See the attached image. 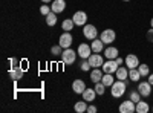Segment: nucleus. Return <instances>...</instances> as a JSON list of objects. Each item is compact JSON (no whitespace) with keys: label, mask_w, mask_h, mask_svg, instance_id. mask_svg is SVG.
Here are the masks:
<instances>
[{"label":"nucleus","mask_w":153,"mask_h":113,"mask_svg":"<svg viewBox=\"0 0 153 113\" xmlns=\"http://www.w3.org/2000/svg\"><path fill=\"white\" fill-rule=\"evenodd\" d=\"M126 89H127L126 81L118 80V81H115V83L110 86V93H112L113 98H120V96H123V95L126 93Z\"/></svg>","instance_id":"f257e3e1"},{"label":"nucleus","mask_w":153,"mask_h":113,"mask_svg":"<svg viewBox=\"0 0 153 113\" xmlns=\"http://www.w3.org/2000/svg\"><path fill=\"white\" fill-rule=\"evenodd\" d=\"M100 38H101V41H103L104 44H112L115 41V38H117V34H115L113 29H104L103 32L100 34Z\"/></svg>","instance_id":"f03ea898"},{"label":"nucleus","mask_w":153,"mask_h":113,"mask_svg":"<svg viewBox=\"0 0 153 113\" xmlns=\"http://www.w3.org/2000/svg\"><path fill=\"white\" fill-rule=\"evenodd\" d=\"M83 35L87 40H95L98 37V29L94 26V24H84L83 26Z\"/></svg>","instance_id":"7ed1b4c3"},{"label":"nucleus","mask_w":153,"mask_h":113,"mask_svg":"<svg viewBox=\"0 0 153 113\" xmlns=\"http://www.w3.org/2000/svg\"><path fill=\"white\" fill-rule=\"evenodd\" d=\"M76 54L75 51H72L71 47H68V49H65V51H63V54H61V60H63V63H65V64H72V63L76 60Z\"/></svg>","instance_id":"20e7f679"},{"label":"nucleus","mask_w":153,"mask_h":113,"mask_svg":"<svg viewBox=\"0 0 153 113\" xmlns=\"http://www.w3.org/2000/svg\"><path fill=\"white\" fill-rule=\"evenodd\" d=\"M87 61H89V64L92 66V69H94V67H103V64H104L103 55H101V54H97V52H94L91 57H89Z\"/></svg>","instance_id":"39448f33"},{"label":"nucleus","mask_w":153,"mask_h":113,"mask_svg":"<svg viewBox=\"0 0 153 113\" xmlns=\"http://www.w3.org/2000/svg\"><path fill=\"white\" fill-rule=\"evenodd\" d=\"M72 20L76 26H84V24H87V14L84 11H76L72 17Z\"/></svg>","instance_id":"423d86ee"},{"label":"nucleus","mask_w":153,"mask_h":113,"mask_svg":"<svg viewBox=\"0 0 153 113\" xmlns=\"http://www.w3.org/2000/svg\"><path fill=\"white\" fill-rule=\"evenodd\" d=\"M136 112V104L132 99H127V101L120 104V113H133Z\"/></svg>","instance_id":"0eeeda50"},{"label":"nucleus","mask_w":153,"mask_h":113,"mask_svg":"<svg viewBox=\"0 0 153 113\" xmlns=\"http://www.w3.org/2000/svg\"><path fill=\"white\" fill-rule=\"evenodd\" d=\"M72 41H74V38H72L71 32H66V31H65V32L60 35V41H58V44H60L63 49H68V47H71Z\"/></svg>","instance_id":"6e6552de"},{"label":"nucleus","mask_w":153,"mask_h":113,"mask_svg":"<svg viewBox=\"0 0 153 113\" xmlns=\"http://www.w3.org/2000/svg\"><path fill=\"white\" fill-rule=\"evenodd\" d=\"M76 54H78L83 60H87L89 57L92 55V47L89 46V44H86V43H81V44L78 46V51H76Z\"/></svg>","instance_id":"1a4fd4ad"},{"label":"nucleus","mask_w":153,"mask_h":113,"mask_svg":"<svg viewBox=\"0 0 153 113\" xmlns=\"http://www.w3.org/2000/svg\"><path fill=\"white\" fill-rule=\"evenodd\" d=\"M138 92L141 93V96H144V98L150 96V93H152V84H150L149 81L139 83V84H138Z\"/></svg>","instance_id":"9d476101"},{"label":"nucleus","mask_w":153,"mask_h":113,"mask_svg":"<svg viewBox=\"0 0 153 113\" xmlns=\"http://www.w3.org/2000/svg\"><path fill=\"white\" fill-rule=\"evenodd\" d=\"M124 63H126V66L129 67V69H136V67L139 66V60H138V57L133 55V54L127 55V57L124 58Z\"/></svg>","instance_id":"9b49d317"},{"label":"nucleus","mask_w":153,"mask_h":113,"mask_svg":"<svg viewBox=\"0 0 153 113\" xmlns=\"http://www.w3.org/2000/svg\"><path fill=\"white\" fill-rule=\"evenodd\" d=\"M118 69V64L115 60H107L104 64H103V72L104 73H115Z\"/></svg>","instance_id":"f8f14e48"},{"label":"nucleus","mask_w":153,"mask_h":113,"mask_svg":"<svg viewBox=\"0 0 153 113\" xmlns=\"http://www.w3.org/2000/svg\"><path fill=\"white\" fill-rule=\"evenodd\" d=\"M87 89L86 87V83L83 81V80H75L74 83H72V90L75 92V93H78V95H83V92Z\"/></svg>","instance_id":"ddd939ff"},{"label":"nucleus","mask_w":153,"mask_h":113,"mask_svg":"<svg viewBox=\"0 0 153 113\" xmlns=\"http://www.w3.org/2000/svg\"><path fill=\"white\" fill-rule=\"evenodd\" d=\"M104 57L107 60H115L117 57H120V52H118V49L115 47V46H107L104 49Z\"/></svg>","instance_id":"4468645a"},{"label":"nucleus","mask_w":153,"mask_h":113,"mask_svg":"<svg viewBox=\"0 0 153 113\" xmlns=\"http://www.w3.org/2000/svg\"><path fill=\"white\" fill-rule=\"evenodd\" d=\"M23 75H25V72H23L22 67H11V70H9V78H12L14 81L22 80Z\"/></svg>","instance_id":"2eb2a0df"},{"label":"nucleus","mask_w":153,"mask_h":113,"mask_svg":"<svg viewBox=\"0 0 153 113\" xmlns=\"http://www.w3.org/2000/svg\"><path fill=\"white\" fill-rule=\"evenodd\" d=\"M51 8H52V11L55 12V14H60V12L65 11L66 2H65V0H54L52 5H51Z\"/></svg>","instance_id":"dca6fc26"},{"label":"nucleus","mask_w":153,"mask_h":113,"mask_svg":"<svg viewBox=\"0 0 153 113\" xmlns=\"http://www.w3.org/2000/svg\"><path fill=\"white\" fill-rule=\"evenodd\" d=\"M115 75H117V78L121 80V81H126L127 78H129V67H124V66H120L117 69V72H115Z\"/></svg>","instance_id":"f3484780"},{"label":"nucleus","mask_w":153,"mask_h":113,"mask_svg":"<svg viewBox=\"0 0 153 113\" xmlns=\"http://www.w3.org/2000/svg\"><path fill=\"white\" fill-rule=\"evenodd\" d=\"M91 47H92V52L100 54V52H103V51H104V43L101 41V38H95V40H92Z\"/></svg>","instance_id":"a211bd4d"},{"label":"nucleus","mask_w":153,"mask_h":113,"mask_svg":"<svg viewBox=\"0 0 153 113\" xmlns=\"http://www.w3.org/2000/svg\"><path fill=\"white\" fill-rule=\"evenodd\" d=\"M97 95L98 93L95 92V89H86L83 92V99H84V101H87V103H92V101H95V96Z\"/></svg>","instance_id":"6ab92c4d"},{"label":"nucleus","mask_w":153,"mask_h":113,"mask_svg":"<svg viewBox=\"0 0 153 113\" xmlns=\"http://www.w3.org/2000/svg\"><path fill=\"white\" fill-rule=\"evenodd\" d=\"M103 72H101V69L100 67H94V70L91 72V81L92 83H100L101 81V78H103Z\"/></svg>","instance_id":"aec40b11"},{"label":"nucleus","mask_w":153,"mask_h":113,"mask_svg":"<svg viewBox=\"0 0 153 113\" xmlns=\"http://www.w3.org/2000/svg\"><path fill=\"white\" fill-rule=\"evenodd\" d=\"M74 26H75V23H74L72 18H66V20H63V23H61V29L66 31V32H71L74 29Z\"/></svg>","instance_id":"412c9836"},{"label":"nucleus","mask_w":153,"mask_h":113,"mask_svg":"<svg viewBox=\"0 0 153 113\" xmlns=\"http://www.w3.org/2000/svg\"><path fill=\"white\" fill-rule=\"evenodd\" d=\"M139 78H143V77H141V73H139L138 67L136 69H129V80L130 81L136 83V81H139Z\"/></svg>","instance_id":"4be33fe9"},{"label":"nucleus","mask_w":153,"mask_h":113,"mask_svg":"<svg viewBox=\"0 0 153 113\" xmlns=\"http://www.w3.org/2000/svg\"><path fill=\"white\" fill-rule=\"evenodd\" d=\"M101 83H103L106 87H110V86L115 83L113 75H112V73H104V75H103V78H101Z\"/></svg>","instance_id":"5701e85b"},{"label":"nucleus","mask_w":153,"mask_h":113,"mask_svg":"<svg viewBox=\"0 0 153 113\" xmlns=\"http://www.w3.org/2000/svg\"><path fill=\"white\" fill-rule=\"evenodd\" d=\"M75 112L76 113H84V112H87V101H78V103H75Z\"/></svg>","instance_id":"b1692460"},{"label":"nucleus","mask_w":153,"mask_h":113,"mask_svg":"<svg viewBox=\"0 0 153 113\" xmlns=\"http://www.w3.org/2000/svg\"><path fill=\"white\" fill-rule=\"evenodd\" d=\"M150 110V107H149V104L147 103H144L143 99L139 103H136V113H147Z\"/></svg>","instance_id":"393cba45"},{"label":"nucleus","mask_w":153,"mask_h":113,"mask_svg":"<svg viewBox=\"0 0 153 113\" xmlns=\"http://www.w3.org/2000/svg\"><path fill=\"white\" fill-rule=\"evenodd\" d=\"M55 23H57V14L52 11V12H49V14L46 16V24L48 26H54Z\"/></svg>","instance_id":"a878e982"},{"label":"nucleus","mask_w":153,"mask_h":113,"mask_svg":"<svg viewBox=\"0 0 153 113\" xmlns=\"http://www.w3.org/2000/svg\"><path fill=\"white\" fill-rule=\"evenodd\" d=\"M138 70H139V73H141V77H144V78H147L149 75H150V67L146 64V63H144V64H139L138 66Z\"/></svg>","instance_id":"bb28decb"},{"label":"nucleus","mask_w":153,"mask_h":113,"mask_svg":"<svg viewBox=\"0 0 153 113\" xmlns=\"http://www.w3.org/2000/svg\"><path fill=\"white\" fill-rule=\"evenodd\" d=\"M106 89H107V87L101 83V81H100V83H95V92H97L98 95H104Z\"/></svg>","instance_id":"cd10ccee"},{"label":"nucleus","mask_w":153,"mask_h":113,"mask_svg":"<svg viewBox=\"0 0 153 113\" xmlns=\"http://www.w3.org/2000/svg\"><path fill=\"white\" fill-rule=\"evenodd\" d=\"M129 99H132V101L136 104V103L141 101V93H139L138 90H132V92H130V98H129Z\"/></svg>","instance_id":"c85d7f7f"},{"label":"nucleus","mask_w":153,"mask_h":113,"mask_svg":"<svg viewBox=\"0 0 153 113\" xmlns=\"http://www.w3.org/2000/svg\"><path fill=\"white\" fill-rule=\"evenodd\" d=\"M40 12H42V16H48L49 14V12H52V8H51V6H48V3L46 5H42V8H40Z\"/></svg>","instance_id":"c756f323"},{"label":"nucleus","mask_w":153,"mask_h":113,"mask_svg":"<svg viewBox=\"0 0 153 113\" xmlns=\"http://www.w3.org/2000/svg\"><path fill=\"white\" fill-rule=\"evenodd\" d=\"M61 46L58 44V46H52V47H51V54H52V55H61L63 54V51H61Z\"/></svg>","instance_id":"7c9ffc66"},{"label":"nucleus","mask_w":153,"mask_h":113,"mask_svg":"<svg viewBox=\"0 0 153 113\" xmlns=\"http://www.w3.org/2000/svg\"><path fill=\"white\" fill-rule=\"evenodd\" d=\"M91 69H92V66L89 64V61H87V60L81 61V70H83V72H87V70H91Z\"/></svg>","instance_id":"2f4dec72"},{"label":"nucleus","mask_w":153,"mask_h":113,"mask_svg":"<svg viewBox=\"0 0 153 113\" xmlns=\"http://www.w3.org/2000/svg\"><path fill=\"white\" fill-rule=\"evenodd\" d=\"M146 38H147V41L153 43V28H152V29H149V31L146 32Z\"/></svg>","instance_id":"473e14b6"},{"label":"nucleus","mask_w":153,"mask_h":113,"mask_svg":"<svg viewBox=\"0 0 153 113\" xmlns=\"http://www.w3.org/2000/svg\"><path fill=\"white\" fill-rule=\"evenodd\" d=\"M97 106H87V113H97Z\"/></svg>","instance_id":"72a5a7b5"},{"label":"nucleus","mask_w":153,"mask_h":113,"mask_svg":"<svg viewBox=\"0 0 153 113\" xmlns=\"http://www.w3.org/2000/svg\"><path fill=\"white\" fill-rule=\"evenodd\" d=\"M115 61H117V64H118V66H121L123 63H124V60H123L121 57H117V58H115Z\"/></svg>","instance_id":"f704fd0d"},{"label":"nucleus","mask_w":153,"mask_h":113,"mask_svg":"<svg viewBox=\"0 0 153 113\" xmlns=\"http://www.w3.org/2000/svg\"><path fill=\"white\" fill-rule=\"evenodd\" d=\"M9 61H11V64H12L11 67H19V66H17V60H16V58H11Z\"/></svg>","instance_id":"c9c22d12"},{"label":"nucleus","mask_w":153,"mask_h":113,"mask_svg":"<svg viewBox=\"0 0 153 113\" xmlns=\"http://www.w3.org/2000/svg\"><path fill=\"white\" fill-rule=\"evenodd\" d=\"M147 78H149L147 81H149V83H150V84L153 86V73H150V75H149V77H147Z\"/></svg>","instance_id":"e433bc0d"},{"label":"nucleus","mask_w":153,"mask_h":113,"mask_svg":"<svg viewBox=\"0 0 153 113\" xmlns=\"http://www.w3.org/2000/svg\"><path fill=\"white\" fill-rule=\"evenodd\" d=\"M43 3H49V2H54V0H42Z\"/></svg>","instance_id":"4c0bfd02"},{"label":"nucleus","mask_w":153,"mask_h":113,"mask_svg":"<svg viewBox=\"0 0 153 113\" xmlns=\"http://www.w3.org/2000/svg\"><path fill=\"white\" fill-rule=\"evenodd\" d=\"M150 24H152V28H153V17H152V20H150Z\"/></svg>","instance_id":"58836bf2"},{"label":"nucleus","mask_w":153,"mask_h":113,"mask_svg":"<svg viewBox=\"0 0 153 113\" xmlns=\"http://www.w3.org/2000/svg\"><path fill=\"white\" fill-rule=\"evenodd\" d=\"M123 2H129V0H123Z\"/></svg>","instance_id":"ea45409f"},{"label":"nucleus","mask_w":153,"mask_h":113,"mask_svg":"<svg viewBox=\"0 0 153 113\" xmlns=\"http://www.w3.org/2000/svg\"><path fill=\"white\" fill-rule=\"evenodd\" d=\"M152 110H153V107H152Z\"/></svg>","instance_id":"a19ab883"}]
</instances>
